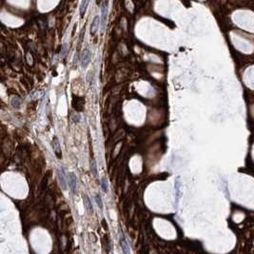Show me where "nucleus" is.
I'll return each instance as SVG.
<instances>
[{
  "label": "nucleus",
  "mask_w": 254,
  "mask_h": 254,
  "mask_svg": "<svg viewBox=\"0 0 254 254\" xmlns=\"http://www.w3.org/2000/svg\"><path fill=\"white\" fill-rule=\"evenodd\" d=\"M108 12H109V8H108V0H104V2L102 3L101 6V30L102 32H105L107 27V22H108Z\"/></svg>",
  "instance_id": "f257e3e1"
},
{
  "label": "nucleus",
  "mask_w": 254,
  "mask_h": 254,
  "mask_svg": "<svg viewBox=\"0 0 254 254\" xmlns=\"http://www.w3.org/2000/svg\"><path fill=\"white\" fill-rule=\"evenodd\" d=\"M90 60H91V52L90 51L89 48H86L81 54V66L83 68H87L90 63Z\"/></svg>",
  "instance_id": "f03ea898"
},
{
  "label": "nucleus",
  "mask_w": 254,
  "mask_h": 254,
  "mask_svg": "<svg viewBox=\"0 0 254 254\" xmlns=\"http://www.w3.org/2000/svg\"><path fill=\"white\" fill-rule=\"evenodd\" d=\"M68 181H69V186H70L71 190L73 193L76 192V190H77V177H76V175L72 172H70Z\"/></svg>",
  "instance_id": "7ed1b4c3"
},
{
  "label": "nucleus",
  "mask_w": 254,
  "mask_h": 254,
  "mask_svg": "<svg viewBox=\"0 0 254 254\" xmlns=\"http://www.w3.org/2000/svg\"><path fill=\"white\" fill-rule=\"evenodd\" d=\"M57 175H58V179H59V183L61 188L63 189L64 190L67 189V180L65 178V174H64V171L62 169H59L57 171Z\"/></svg>",
  "instance_id": "20e7f679"
},
{
  "label": "nucleus",
  "mask_w": 254,
  "mask_h": 254,
  "mask_svg": "<svg viewBox=\"0 0 254 254\" xmlns=\"http://www.w3.org/2000/svg\"><path fill=\"white\" fill-rule=\"evenodd\" d=\"M120 244H121V249H122V251L125 253V254H128L131 252V249H129V244L128 242L126 241V238L125 236H124V234L123 232H121V236H120Z\"/></svg>",
  "instance_id": "39448f33"
},
{
  "label": "nucleus",
  "mask_w": 254,
  "mask_h": 254,
  "mask_svg": "<svg viewBox=\"0 0 254 254\" xmlns=\"http://www.w3.org/2000/svg\"><path fill=\"white\" fill-rule=\"evenodd\" d=\"M101 19L99 18V16H95L94 18V20H92V23L90 25V34L91 35H94L96 33H97V30L99 28V21H100Z\"/></svg>",
  "instance_id": "423d86ee"
},
{
  "label": "nucleus",
  "mask_w": 254,
  "mask_h": 254,
  "mask_svg": "<svg viewBox=\"0 0 254 254\" xmlns=\"http://www.w3.org/2000/svg\"><path fill=\"white\" fill-rule=\"evenodd\" d=\"M52 148H53V151L56 154V156L58 158L61 157V148H60V144H59V141L56 137H54V140L52 141Z\"/></svg>",
  "instance_id": "0eeeda50"
},
{
  "label": "nucleus",
  "mask_w": 254,
  "mask_h": 254,
  "mask_svg": "<svg viewBox=\"0 0 254 254\" xmlns=\"http://www.w3.org/2000/svg\"><path fill=\"white\" fill-rule=\"evenodd\" d=\"M83 199H84V206L87 209V211L89 213H92L94 212V207H92V204L90 200V198L87 195H85Z\"/></svg>",
  "instance_id": "6e6552de"
},
{
  "label": "nucleus",
  "mask_w": 254,
  "mask_h": 254,
  "mask_svg": "<svg viewBox=\"0 0 254 254\" xmlns=\"http://www.w3.org/2000/svg\"><path fill=\"white\" fill-rule=\"evenodd\" d=\"M89 3H90V0H82L81 4H80L79 11H80V15H81V17L84 16L85 12H86V11H87V8H88Z\"/></svg>",
  "instance_id": "1a4fd4ad"
},
{
  "label": "nucleus",
  "mask_w": 254,
  "mask_h": 254,
  "mask_svg": "<svg viewBox=\"0 0 254 254\" xmlns=\"http://www.w3.org/2000/svg\"><path fill=\"white\" fill-rule=\"evenodd\" d=\"M11 105H12V107L15 108V109H19L20 106H21V101H20V99L18 98V97H14V98H12V100H11Z\"/></svg>",
  "instance_id": "9d476101"
},
{
  "label": "nucleus",
  "mask_w": 254,
  "mask_h": 254,
  "mask_svg": "<svg viewBox=\"0 0 254 254\" xmlns=\"http://www.w3.org/2000/svg\"><path fill=\"white\" fill-rule=\"evenodd\" d=\"M101 187H102V189L104 192H108V190H109V186H108V181H107V179L103 177L102 178V180H101Z\"/></svg>",
  "instance_id": "9b49d317"
},
{
  "label": "nucleus",
  "mask_w": 254,
  "mask_h": 254,
  "mask_svg": "<svg viewBox=\"0 0 254 254\" xmlns=\"http://www.w3.org/2000/svg\"><path fill=\"white\" fill-rule=\"evenodd\" d=\"M90 170H91L92 174L97 175V166H96V163H95V160H94V159H92L91 162H90Z\"/></svg>",
  "instance_id": "f8f14e48"
},
{
  "label": "nucleus",
  "mask_w": 254,
  "mask_h": 254,
  "mask_svg": "<svg viewBox=\"0 0 254 254\" xmlns=\"http://www.w3.org/2000/svg\"><path fill=\"white\" fill-rule=\"evenodd\" d=\"M95 201H96V203H97L98 207L102 209V208H103V203H102V198H101L100 194H96V195H95Z\"/></svg>",
  "instance_id": "ddd939ff"
},
{
  "label": "nucleus",
  "mask_w": 254,
  "mask_h": 254,
  "mask_svg": "<svg viewBox=\"0 0 254 254\" xmlns=\"http://www.w3.org/2000/svg\"><path fill=\"white\" fill-rule=\"evenodd\" d=\"M72 122L73 123H79V121H80V115L78 114V113H74V114H72Z\"/></svg>",
  "instance_id": "4468645a"
},
{
  "label": "nucleus",
  "mask_w": 254,
  "mask_h": 254,
  "mask_svg": "<svg viewBox=\"0 0 254 254\" xmlns=\"http://www.w3.org/2000/svg\"><path fill=\"white\" fill-rule=\"evenodd\" d=\"M66 47H67V45L65 44V45L63 46V49H62V52H61V55H62V56H64V55H65V52H66Z\"/></svg>",
  "instance_id": "2eb2a0df"
}]
</instances>
